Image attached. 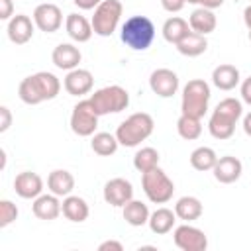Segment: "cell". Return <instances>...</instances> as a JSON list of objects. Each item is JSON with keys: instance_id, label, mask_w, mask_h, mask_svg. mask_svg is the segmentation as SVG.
<instances>
[{"instance_id": "obj_1", "label": "cell", "mask_w": 251, "mask_h": 251, "mask_svg": "<svg viewBox=\"0 0 251 251\" xmlns=\"http://www.w3.org/2000/svg\"><path fill=\"white\" fill-rule=\"evenodd\" d=\"M61 90V82L59 78L53 75V73H47V71H39L35 75H29L25 76L20 86H18V96L24 104L27 106H35V104H41L45 100H53L57 98Z\"/></svg>"}, {"instance_id": "obj_2", "label": "cell", "mask_w": 251, "mask_h": 251, "mask_svg": "<svg viewBox=\"0 0 251 251\" xmlns=\"http://www.w3.org/2000/svg\"><path fill=\"white\" fill-rule=\"evenodd\" d=\"M122 41L133 51H145L155 39V25L147 16H131L120 31Z\"/></svg>"}, {"instance_id": "obj_3", "label": "cell", "mask_w": 251, "mask_h": 251, "mask_svg": "<svg viewBox=\"0 0 251 251\" xmlns=\"http://www.w3.org/2000/svg\"><path fill=\"white\" fill-rule=\"evenodd\" d=\"M153 127H155L153 118L147 112H137L118 126L116 137L124 147H137L141 141H145L153 133Z\"/></svg>"}, {"instance_id": "obj_4", "label": "cell", "mask_w": 251, "mask_h": 251, "mask_svg": "<svg viewBox=\"0 0 251 251\" xmlns=\"http://www.w3.org/2000/svg\"><path fill=\"white\" fill-rule=\"evenodd\" d=\"M210 86L206 80L202 78H192L184 84L182 88V102H180V110L186 116L192 118H204V114L208 112V102H210Z\"/></svg>"}, {"instance_id": "obj_5", "label": "cell", "mask_w": 251, "mask_h": 251, "mask_svg": "<svg viewBox=\"0 0 251 251\" xmlns=\"http://www.w3.org/2000/svg\"><path fill=\"white\" fill-rule=\"evenodd\" d=\"M141 186L145 196L153 204H167L175 194V184L167 173L157 165L147 173H141Z\"/></svg>"}, {"instance_id": "obj_6", "label": "cell", "mask_w": 251, "mask_h": 251, "mask_svg": "<svg viewBox=\"0 0 251 251\" xmlns=\"http://www.w3.org/2000/svg\"><path fill=\"white\" fill-rule=\"evenodd\" d=\"M88 100L98 116H106V114H118L126 110L129 104V94L126 88L118 84H110V86L96 90Z\"/></svg>"}, {"instance_id": "obj_7", "label": "cell", "mask_w": 251, "mask_h": 251, "mask_svg": "<svg viewBox=\"0 0 251 251\" xmlns=\"http://www.w3.org/2000/svg\"><path fill=\"white\" fill-rule=\"evenodd\" d=\"M122 14H124V6L120 0H102L94 8V16H92L94 33L100 37H110L116 31Z\"/></svg>"}, {"instance_id": "obj_8", "label": "cell", "mask_w": 251, "mask_h": 251, "mask_svg": "<svg viewBox=\"0 0 251 251\" xmlns=\"http://www.w3.org/2000/svg\"><path fill=\"white\" fill-rule=\"evenodd\" d=\"M98 114L94 112L90 100H80L71 114V129L73 133H76L78 137H88L94 135L96 127H98Z\"/></svg>"}, {"instance_id": "obj_9", "label": "cell", "mask_w": 251, "mask_h": 251, "mask_svg": "<svg viewBox=\"0 0 251 251\" xmlns=\"http://www.w3.org/2000/svg\"><path fill=\"white\" fill-rule=\"evenodd\" d=\"M173 239H175V245L182 251H206V247H208L206 233L190 224H182V226L175 227Z\"/></svg>"}, {"instance_id": "obj_10", "label": "cell", "mask_w": 251, "mask_h": 251, "mask_svg": "<svg viewBox=\"0 0 251 251\" xmlns=\"http://www.w3.org/2000/svg\"><path fill=\"white\" fill-rule=\"evenodd\" d=\"M33 22H35V27H39L41 31L45 33H55L61 24H63V14H61V8L57 4H51V2H45V4H39L35 10H33Z\"/></svg>"}, {"instance_id": "obj_11", "label": "cell", "mask_w": 251, "mask_h": 251, "mask_svg": "<svg viewBox=\"0 0 251 251\" xmlns=\"http://www.w3.org/2000/svg\"><path fill=\"white\" fill-rule=\"evenodd\" d=\"M131 198H133V186H131L129 180H126L122 176H116V178H112L104 184V200L110 206L124 208Z\"/></svg>"}, {"instance_id": "obj_12", "label": "cell", "mask_w": 251, "mask_h": 251, "mask_svg": "<svg viewBox=\"0 0 251 251\" xmlns=\"http://www.w3.org/2000/svg\"><path fill=\"white\" fill-rule=\"evenodd\" d=\"M151 90L161 98H171L178 90V76L171 69H155L149 76Z\"/></svg>"}, {"instance_id": "obj_13", "label": "cell", "mask_w": 251, "mask_h": 251, "mask_svg": "<svg viewBox=\"0 0 251 251\" xmlns=\"http://www.w3.org/2000/svg\"><path fill=\"white\" fill-rule=\"evenodd\" d=\"M92 84H94V76L90 71L86 69H73L67 73L65 80H63V86L65 90L71 94V96H84L92 90Z\"/></svg>"}, {"instance_id": "obj_14", "label": "cell", "mask_w": 251, "mask_h": 251, "mask_svg": "<svg viewBox=\"0 0 251 251\" xmlns=\"http://www.w3.org/2000/svg\"><path fill=\"white\" fill-rule=\"evenodd\" d=\"M212 173H214V178H216L218 182H222V184H231V182H235V180L241 176L243 165H241V161H239L237 157L226 155V157H218V161H216Z\"/></svg>"}, {"instance_id": "obj_15", "label": "cell", "mask_w": 251, "mask_h": 251, "mask_svg": "<svg viewBox=\"0 0 251 251\" xmlns=\"http://www.w3.org/2000/svg\"><path fill=\"white\" fill-rule=\"evenodd\" d=\"M33 27L35 22H31L29 16L25 14H18L12 20H8V39L16 45H24L33 37Z\"/></svg>"}, {"instance_id": "obj_16", "label": "cell", "mask_w": 251, "mask_h": 251, "mask_svg": "<svg viewBox=\"0 0 251 251\" xmlns=\"http://www.w3.org/2000/svg\"><path fill=\"white\" fill-rule=\"evenodd\" d=\"M14 190L20 198H37L41 192H43V180L37 173H31V171H24L20 175H16L14 178Z\"/></svg>"}, {"instance_id": "obj_17", "label": "cell", "mask_w": 251, "mask_h": 251, "mask_svg": "<svg viewBox=\"0 0 251 251\" xmlns=\"http://www.w3.org/2000/svg\"><path fill=\"white\" fill-rule=\"evenodd\" d=\"M80 59H82V55H80L78 47H75L73 43H59L53 49V53H51L53 65L57 69H61V71H73V69H76L78 63H80Z\"/></svg>"}, {"instance_id": "obj_18", "label": "cell", "mask_w": 251, "mask_h": 251, "mask_svg": "<svg viewBox=\"0 0 251 251\" xmlns=\"http://www.w3.org/2000/svg\"><path fill=\"white\" fill-rule=\"evenodd\" d=\"M31 210H33V216L39 218V220H45V222H51L55 220L63 210H61V202H59V196L57 194H39L37 198H33V204H31Z\"/></svg>"}, {"instance_id": "obj_19", "label": "cell", "mask_w": 251, "mask_h": 251, "mask_svg": "<svg viewBox=\"0 0 251 251\" xmlns=\"http://www.w3.org/2000/svg\"><path fill=\"white\" fill-rule=\"evenodd\" d=\"M65 29H67L69 37L76 43H86L94 33L92 22H88L80 14H69L67 20H65Z\"/></svg>"}, {"instance_id": "obj_20", "label": "cell", "mask_w": 251, "mask_h": 251, "mask_svg": "<svg viewBox=\"0 0 251 251\" xmlns=\"http://www.w3.org/2000/svg\"><path fill=\"white\" fill-rule=\"evenodd\" d=\"M212 82L220 90H233L239 84V69L229 63L218 65L212 71Z\"/></svg>"}, {"instance_id": "obj_21", "label": "cell", "mask_w": 251, "mask_h": 251, "mask_svg": "<svg viewBox=\"0 0 251 251\" xmlns=\"http://www.w3.org/2000/svg\"><path fill=\"white\" fill-rule=\"evenodd\" d=\"M188 25H190L192 31L202 33V35H208V33H212V31L216 29L218 20H216V14H214L212 10L200 6V8H196V10L190 14Z\"/></svg>"}, {"instance_id": "obj_22", "label": "cell", "mask_w": 251, "mask_h": 251, "mask_svg": "<svg viewBox=\"0 0 251 251\" xmlns=\"http://www.w3.org/2000/svg\"><path fill=\"white\" fill-rule=\"evenodd\" d=\"M47 188L57 196H69L75 188V176L65 169H55L47 176Z\"/></svg>"}, {"instance_id": "obj_23", "label": "cell", "mask_w": 251, "mask_h": 251, "mask_svg": "<svg viewBox=\"0 0 251 251\" xmlns=\"http://www.w3.org/2000/svg\"><path fill=\"white\" fill-rule=\"evenodd\" d=\"M61 210H63V216L69 220V222H75V224H80L88 218L90 210H88V204L84 198L80 196H65L63 204H61Z\"/></svg>"}, {"instance_id": "obj_24", "label": "cell", "mask_w": 251, "mask_h": 251, "mask_svg": "<svg viewBox=\"0 0 251 251\" xmlns=\"http://www.w3.org/2000/svg\"><path fill=\"white\" fill-rule=\"evenodd\" d=\"M235 124H237L235 120H231V118L220 114L218 110H214L212 116H210V122H208V129H210V135L212 137L224 141V139H229L233 135Z\"/></svg>"}, {"instance_id": "obj_25", "label": "cell", "mask_w": 251, "mask_h": 251, "mask_svg": "<svg viewBox=\"0 0 251 251\" xmlns=\"http://www.w3.org/2000/svg\"><path fill=\"white\" fill-rule=\"evenodd\" d=\"M208 49V39L206 35L202 33H196V31H190L186 37H182L178 43H176V51L184 57H198L202 55L204 51Z\"/></svg>"}, {"instance_id": "obj_26", "label": "cell", "mask_w": 251, "mask_h": 251, "mask_svg": "<svg viewBox=\"0 0 251 251\" xmlns=\"http://www.w3.org/2000/svg\"><path fill=\"white\" fill-rule=\"evenodd\" d=\"M175 222H176V214H175V210H169V208H157L151 216H149V227H151V231L153 233H157V235H165V233H169L171 229H173V226H175Z\"/></svg>"}, {"instance_id": "obj_27", "label": "cell", "mask_w": 251, "mask_h": 251, "mask_svg": "<svg viewBox=\"0 0 251 251\" xmlns=\"http://www.w3.org/2000/svg\"><path fill=\"white\" fill-rule=\"evenodd\" d=\"M204 208H202V202L196 198V196H182L176 200L175 204V214L176 218L184 220V222H194L202 216Z\"/></svg>"}, {"instance_id": "obj_28", "label": "cell", "mask_w": 251, "mask_h": 251, "mask_svg": "<svg viewBox=\"0 0 251 251\" xmlns=\"http://www.w3.org/2000/svg\"><path fill=\"white\" fill-rule=\"evenodd\" d=\"M124 220L129 224V226H133V227H139V226H145L147 222H149V208H147V204H143L141 200H129L126 206H124Z\"/></svg>"}, {"instance_id": "obj_29", "label": "cell", "mask_w": 251, "mask_h": 251, "mask_svg": "<svg viewBox=\"0 0 251 251\" xmlns=\"http://www.w3.org/2000/svg\"><path fill=\"white\" fill-rule=\"evenodd\" d=\"M190 31H192V29H190L188 22L182 20V18H178V16L169 18V20L163 24V37H165V41H169V43H173V45H176V43H178L182 37H186Z\"/></svg>"}, {"instance_id": "obj_30", "label": "cell", "mask_w": 251, "mask_h": 251, "mask_svg": "<svg viewBox=\"0 0 251 251\" xmlns=\"http://www.w3.org/2000/svg\"><path fill=\"white\" fill-rule=\"evenodd\" d=\"M118 145H120L118 137L112 135V133H108V131H98V133H94V135H92V141H90L92 151H94L96 155H100V157H110V155H114V153L118 151Z\"/></svg>"}, {"instance_id": "obj_31", "label": "cell", "mask_w": 251, "mask_h": 251, "mask_svg": "<svg viewBox=\"0 0 251 251\" xmlns=\"http://www.w3.org/2000/svg\"><path fill=\"white\" fill-rule=\"evenodd\" d=\"M218 161V155L212 147H196L192 153H190V165L196 169V171H212L214 165Z\"/></svg>"}, {"instance_id": "obj_32", "label": "cell", "mask_w": 251, "mask_h": 251, "mask_svg": "<svg viewBox=\"0 0 251 251\" xmlns=\"http://www.w3.org/2000/svg\"><path fill=\"white\" fill-rule=\"evenodd\" d=\"M176 131H178V135H180L182 139H186V141L198 139L200 133H202L200 118H192V116L180 114V118L176 120Z\"/></svg>"}, {"instance_id": "obj_33", "label": "cell", "mask_w": 251, "mask_h": 251, "mask_svg": "<svg viewBox=\"0 0 251 251\" xmlns=\"http://www.w3.org/2000/svg\"><path fill=\"white\" fill-rule=\"evenodd\" d=\"M157 165H159V151L153 149V147H141L133 155V167L139 173H147Z\"/></svg>"}, {"instance_id": "obj_34", "label": "cell", "mask_w": 251, "mask_h": 251, "mask_svg": "<svg viewBox=\"0 0 251 251\" xmlns=\"http://www.w3.org/2000/svg\"><path fill=\"white\" fill-rule=\"evenodd\" d=\"M216 110H218L220 114H224V116L235 120V122H237V120L241 118V114H243V106H241V102H239L237 98H224L222 102H218Z\"/></svg>"}, {"instance_id": "obj_35", "label": "cell", "mask_w": 251, "mask_h": 251, "mask_svg": "<svg viewBox=\"0 0 251 251\" xmlns=\"http://www.w3.org/2000/svg\"><path fill=\"white\" fill-rule=\"evenodd\" d=\"M18 218V206L12 200H0V227L10 226Z\"/></svg>"}, {"instance_id": "obj_36", "label": "cell", "mask_w": 251, "mask_h": 251, "mask_svg": "<svg viewBox=\"0 0 251 251\" xmlns=\"http://www.w3.org/2000/svg\"><path fill=\"white\" fill-rule=\"evenodd\" d=\"M10 126H12V114H10V108L0 106V133L8 131Z\"/></svg>"}, {"instance_id": "obj_37", "label": "cell", "mask_w": 251, "mask_h": 251, "mask_svg": "<svg viewBox=\"0 0 251 251\" xmlns=\"http://www.w3.org/2000/svg\"><path fill=\"white\" fill-rule=\"evenodd\" d=\"M184 4H186V0H161L163 10H167V12H171V14L180 12V10L184 8Z\"/></svg>"}, {"instance_id": "obj_38", "label": "cell", "mask_w": 251, "mask_h": 251, "mask_svg": "<svg viewBox=\"0 0 251 251\" xmlns=\"http://www.w3.org/2000/svg\"><path fill=\"white\" fill-rule=\"evenodd\" d=\"M14 4L12 0H0V20H12L14 18Z\"/></svg>"}, {"instance_id": "obj_39", "label": "cell", "mask_w": 251, "mask_h": 251, "mask_svg": "<svg viewBox=\"0 0 251 251\" xmlns=\"http://www.w3.org/2000/svg\"><path fill=\"white\" fill-rule=\"evenodd\" d=\"M98 251H124V245L116 239H108V241H102L98 245Z\"/></svg>"}, {"instance_id": "obj_40", "label": "cell", "mask_w": 251, "mask_h": 251, "mask_svg": "<svg viewBox=\"0 0 251 251\" xmlns=\"http://www.w3.org/2000/svg\"><path fill=\"white\" fill-rule=\"evenodd\" d=\"M241 100L251 106V76H247V78L241 82Z\"/></svg>"}, {"instance_id": "obj_41", "label": "cell", "mask_w": 251, "mask_h": 251, "mask_svg": "<svg viewBox=\"0 0 251 251\" xmlns=\"http://www.w3.org/2000/svg\"><path fill=\"white\" fill-rule=\"evenodd\" d=\"M80 10H92V8H96L102 0H73Z\"/></svg>"}, {"instance_id": "obj_42", "label": "cell", "mask_w": 251, "mask_h": 251, "mask_svg": "<svg viewBox=\"0 0 251 251\" xmlns=\"http://www.w3.org/2000/svg\"><path fill=\"white\" fill-rule=\"evenodd\" d=\"M202 8H208V10H216V8H220L222 4H224V0H200L198 2Z\"/></svg>"}, {"instance_id": "obj_43", "label": "cell", "mask_w": 251, "mask_h": 251, "mask_svg": "<svg viewBox=\"0 0 251 251\" xmlns=\"http://www.w3.org/2000/svg\"><path fill=\"white\" fill-rule=\"evenodd\" d=\"M243 131L251 137V112H249V114H245V118H243Z\"/></svg>"}, {"instance_id": "obj_44", "label": "cell", "mask_w": 251, "mask_h": 251, "mask_svg": "<svg viewBox=\"0 0 251 251\" xmlns=\"http://www.w3.org/2000/svg\"><path fill=\"white\" fill-rule=\"evenodd\" d=\"M243 22H245V25H247V29L251 31V4L243 10Z\"/></svg>"}, {"instance_id": "obj_45", "label": "cell", "mask_w": 251, "mask_h": 251, "mask_svg": "<svg viewBox=\"0 0 251 251\" xmlns=\"http://www.w3.org/2000/svg\"><path fill=\"white\" fill-rule=\"evenodd\" d=\"M186 2H188V4H198L200 0H186Z\"/></svg>"}, {"instance_id": "obj_46", "label": "cell", "mask_w": 251, "mask_h": 251, "mask_svg": "<svg viewBox=\"0 0 251 251\" xmlns=\"http://www.w3.org/2000/svg\"><path fill=\"white\" fill-rule=\"evenodd\" d=\"M249 39H251V31H249Z\"/></svg>"}]
</instances>
